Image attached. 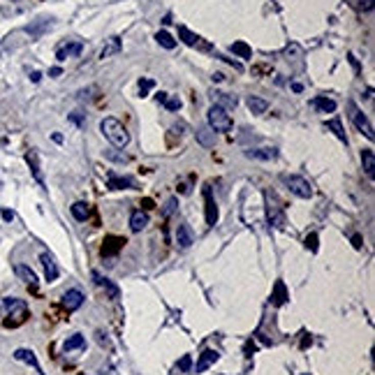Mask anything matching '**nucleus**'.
<instances>
[{"label": "nucleus", "instance_id": "obj_1", "mask_svg": "<svg viewBox=\"0 0 375 375\" xmlns=\"http://www.w3.org/2000/svg\"><path fill=\"white\" fill-rule=\"evenodd\" d=\"M0 308L5 310V320H3V324H5L7 329H16V327H21L26 320H28V306H26L23 299L7 296V299H3Z\"/></svg>", "mask_w": 375, "mask_h": 375}, {"label": "nucleus", "instance_id": "obj_2", "mask_svg": "<svg viewBox=\"0 0 375 375\" xmlns=\"http://www.w3.org/2000/svg\"><path fill=\"white\" fill-rule=\"evenodd\" d=\"M100 130L102 135L109 139V144L114 146V148H125V146L130 144V132L123 128V123L116 118H105L100 123Z\"/></svg>", "mask_w": 375, "mask_h": 375}, {"label": "nucleus", "instance_id": "obj_3", "mask_svg": "<svg viewBox=\"0 0 375 375\" xmlns=\"http://www.w3.org/2000/svg\"><path fill=\"white\" fill-rule=\"evenodd\" d=\"M280 181L285 183V188L292 192V195L301 197V199H310L313 197V185H310L308 179L304 176H296V174H283Z\"/></svg>", "mask_w": 375, "mask_h": 375}, {"label": "nucleus", "instance_id": "obj_4", "mask_svg": "<svg viewBox=\"0 0 375 375\" xmlns=\"http://www.w3.org/2000/svg\"><path fill=\"white\" fill-rule=\"evenodd\" d=\"M264 202H266V215H269V222L276 227V230H285V225H287L285 213H283V206H280V202L276 199L273 192L266 190Z\"/></svg>", "mask_w": 375, "mask_h": 375}, {"label": "nucleus", "instance_id": "obj_5", "mask_svg": "<svg viewBox=\"0 0 375 375\" xmlns=\"http://www.w3.org/2000/svg\"><path fill=\"white\" fill-rule=\"evenodd\" d=\"M206 116H209V128L213 132H230L232 130V116L227 114V109L213 105Z\"/></svg>", "mask_w": 375, "mask_h": 375}, {"label": "nucleus", "instance_id": "obj_6", "mask_svg": "<svg viewBox=\"0 0 375 375\" xmlns=\"http://www.w3.org/2000/svg\"><path fill=\"white\" fill-rule=\"evenodd\" d=\"M179 37L185 42L188 46H195V49H202V51H211V44L204 42L199 35H195L192 30H188L185 26H179Z\"/></svg>", "mask_w": 375, "mask_h": 375}, {"label": "nucleus", "instance_id": "obj_7", "mask_svg": "<svg viewBox=\"0 0 375 375\" xmlns=\"http://www.w3.org/2000/svg\"><path fill=\"white\" fill-rule=\"evenodd\" d=\"M350 109H352V123H355V128L361 132V135H366V139H370V141H373V128H370L368 118H366V116L361 114V111L357 109L355 105H352Z\"/></svg>", "mask_w": 375, "mask_h": 375}, {"label": "nucleus", "instance_id": "obj_8", "mask_svg": "<svg viewBox=\"0 0 375 375\" xmlns=\"http://www.w3.org/2000/svg\"><path fill=\"white\" fill-rule=\"evenodd\" d=\"M81 51H84V44L81 42H65V44H60L58 49H56V58L63 63V60H67V58H74V56H79Z\"/></svg>", "mask_w": 375, "mask_h": 375}, {"label": "nucleus", "instance_id": "obj_9", "mask_svg": "<svg viewBox=\"0 0 375 375\" xmlns=\"http://www.w3.org/2000/svg\"><path fill=\"white\" fill-rule=\"evenodd\" d=\"M204 202H206V225L213 227L218 222V209H215V199L211 192V185H204Z\"/></svg>", "mask_w": 375, "mask_h": 375}, {"label": "nucleus", "instance_id": "obj_10", "mask_svg": "<svg viewBox=\"0 0 375 375\" xmlns=\"http://www.w3.org/2000/svg\"><path fill=\"white\" fill-rule=\"evenodd\" d=\"M60 304H63V308H65L67 313H72V310L81 308L84 294H81V290H67L65 294H63V299H60Z\"/></svg>", "mask_w": 375, "mask_h": 375}, {"label": "nucleus", "instance_id": "obj_11", "mask_svg": "<svg viewBox=\"0 0 375 375\" xmlns=\"http://www.w3.org/2000/svg\"><path fill=\"white\" fill-rule=\"evenodd\" d=\"M195 243V234H192V227L190 225H179V230H176V245H179L181 250H188L190 245Z\"/></svg>", "mask_w": 375, "mask_h": 375}, {"label": "nucleus", "instance_id": "obj_12", "mask_svg": "<svg viewBox=\"0 0 375 375\" xmlns=\"http://www.w3.org/2000/svg\"><path fill=\"white\" fill-rule=\"evenodd\" d=\"M14 359L23 361V364H28V366H33V368H35L40 375H44V373H42L40 361H37V357H35V352L28 350V347H19V350H14Z\"/></svg>", "mask_w": 375, "mask_h": 375}, {"label": "nucleus", "instance_id": "obj_13", "mask_svg": "<svg viewBox=\"0 0 375 375\" xmlns=\"http://www.w3.org/2000/svg\"><path fill=\"white\" fill-rule=\"evenodd\" d=\"M125 243H128V241H125L123 236H107V239H105V245H102V257L116 255L118 250H123Z\"/></svg>", "mask_w": 375, "mask_h": 375}, {"label": "nucleus", "instance_id": "obj_14", "mask_svg": "<svg viewBox=\"0 0 375 375\" xmlns=\"http://www.w3.org/2000/svg\"><path fill=\"white\" fill-rule=\"evenodd\" d=\"M90 276H93V280H95V285L105 287V290H107V294H109V299H118V296H120V290L114 285V283H111L109 278H105V276H102L100 271H93V273H90Z\"/></svg>", "mask_w": 375, "mask_h": 375}, {"label": "nucleus", "instance_id": "obj_15", "mask_svg": "<svg viewBox=\"0 0 375 375\" xmlns=\"http://www.w3.org/2000/svg\"><path fill=\"white\" fill-rule=\"evenodd\" d=\"M218 359H220V352H218V350H204L199 355V361H197L195 370H197V373H204V370L209 368V366H213Z\"/></svg>", "mask_w": 375, "mask_h": 375}, {"label": "nucleus", "instance_id": "obj_16", "mask_svg": "<svg viewBox=\"0 0 375 375\" xmlns=\"http://www.w3.org/2000/svg\"><path fill=\"white\" fill-rule=\"evenodd\" d=\"M211 100H213V105L222 107V109H234V107L239 105L236 97L227 95V93H220V90H211Z\"/></svg>", "mask_w": 375, "mask_h": 375}, {"label": "nucleus", "instance_id": "obj_17", "mask_svg": "<svg viewBox=\"0 0 375 375\" xmlns=\"http://www.w3.org/2000/svg\"><path fill=\"white\" fill-rule=\"evenodd\" d=\"M40 262H42V266H44L46 280H49V283H54V280L58 278V266H56V260L49 255V253H42V255H40Z\"/></svg>", "mask_w": 375, "mask_h": 375}, {"label": "nucleus", "instance_id": "obj_18", "mask_svg": "<svg viewBox=\"0 0 375 375\" xmlns=\"http://www.w3.org/2000/svg\"><path fill=\"white\" fill-rule=\"evenodd\" d=\"M245 158H250V160H276L278 151L276 148H248L245 151Z\"/></svg>", "mask_w": 375, "mask_h": 375}, {"label": "nucleus", "instance_id": "obj_19", "mask_svg": "<svg viewBox=\"0 0 375 375\" xmlns=\"http://www.w3.org/2000/svg\"><path fill=\"white\" fill-rule=\"evenodd\" d=\"M14 273L19 276V280H23L26 285L37 287V276H35V271L30 269V266H26V264H16V266H14Z\"/></svg>", "mask_w": 375, "mask_h": 375}, {"label": "nucleus", "instance_id": "obj_20", "mask_svg": "<svg viewBox=\"0 0 375 375\" xmlns=\"http://www.w3.org/2000/svg\"><path fill=\"white\" fill-rule=\"evenodd\" d=\"M107 188H111V190H123V188H135V181L128 179V176H116L114 171L109 174V183H107Z\"/></svg>", "mask_w": 375, "mask_h": 375}, {"label": "nucleus", "instance_id": "obj_21", "mask_svg": "<svg viewBox=\"0 0 375 375\" xmlns=\"http://www.w3.org/2000/svg\"><path fill=\"white\" fill-rule=\"evenodd\" d=\"M287 299H290V294H287V290H285V283L278 280V283L273 285V292H271V304H273V306H283Z\"/></svg>", "mask_w": 375, "mask_h": 375}, {"label": "nucleus", "instance_id": "obj_22", "mask_svg": "<svg viewBox=\"0 0 375 375\" xmlns=\"http://www.w3.org/2000/svg\"><path fill=\"white\" fill-rule=\"evenodd\" d=\"M146 225H148V213H146V211H132V215H130V230L132 232H141Z\"/></svg>", "mask_w": 375, "mask_h": 375}, {"label": "nucleus", "instance_id": "obj_23", "mask_svg": "<svg viewBox=\"0 0 375 375\" xmlns=\"http://www.w3.org/2000/svg\"><path fill=\"white\" fill-rule=\"evenodd\" d=\"M49 28H51V19H37L35 23L26 26V33H28L30 37H40L42 33H46Z\"/></svg>", "mask_w": 375, "mask_h": 375}, {"label": "nucleus", "instance_id": "obj_24", "mask_svg": "<svg viewBox=\"0 0 375 375\" xmlns=\"http://www.w3.org/2000/svg\"><path fill=\"white\" fill-rule=\"evenodd\" d=\"M26 162L30 165V171H33V176H35L37 183L44 185V176H42V171H40V162H37V153H35V151H28V153H26Z\"/></svg>", "mask_w": 375, "mask_h": 375}, {"label": "nucleus", "instance_id": "obj_25", "mask_svg": "<svg viewBox=\"0 0 375 375\" xmlns=\"http://www.w3.org/2000/svg\"><path fill=\"white\" fill-rule=\"evenodd\" d=\"M361 162H364L366 176L373 179V176H375V153H373V148H364V151H361Z\"/></svg>", "mask_w": 375, "mask_h": 375}, {"label": "nucleus", "instance_id": "obj_26", "mask_svg": "<svg viewBox=\"0 0 375 375\" xmlns=\"http://www.w3.org/2000/svg\"><path fill=\"white\" fill-rule=\"evenodd\" d=\"M310 105L315 107L317 111H322V114H331V111H336V102L331 100V97H327V95L315 97V100L310 102Z\"/></svg>", "mask_w": 375, "mask_h": 375}, {"label": "nucleus", "instance_id": "obj_27", "mask_svg": "<svg viewBox=\"0 0 375 375\" xmlns=\"http://www.w3.org/2000/svg\"><path fill=\"white\" fill-rule=\"evenodd\" d=\"M120 37H109V40H107V44L102 46V51H100V58L105 60V58H109V56H114V54H118L120 51Z\"/></svg>", "mask_w": 375, "mask_h": 375}, {"label": "nucleus", "instance_id": "obj_28", "mask_svg": "<svg viewBox=\"0 0 375 375\" xmlns=\"http://www.w3.org/2000/svg\"><path fill=\"white\" fill-rule=\"evenodd\" d=\"M86 347V338L81 334H72L70 338L63 343V350L65 352H72V350H84Z\"/></svg>", "mask_w": 375, "mask_h": 375}, {"label": "nucleus", "instance_id": "obj_29", "mask_svg": "<svg viewBox=\"0 0 375 375\" xmlns=\"http://www.w3.org/2000/svg\"><path fill=\"white\" fill-rule=\"evenodd\" d=\"M72 215H74V220H79V222L88 220L90 206L86 204V202H74V204H72Z\"/></svg>", "mask_w": 375, "mask_h": 375}, {"label": "nucleus", "instance_id": "obj_30", "mask_svg": "<svg viewBox=\"0 0 375 375\" xmlns=\"http://www.w3.org/2000/svg\"><path fill=\"white\" fill-rule=\"evenodd\" d=\"M248 109L253 111V114H264V111L269 109V102L262 100V97L250 95V97H248Z\"/></svg>", "mask_w": 375, "mask_h": 375}, {"label": "nucleus", "instance_id": "obj_31", "mask_svg": "<svg viewBox=\"0 0 375 375\" xmlns=\"http://www.w3.org/2000/svg\"><path fill=\"white\" fill-rule=\"evenodd\" d=\"M197 141H199L202 146H213L215 144V132L211 130V128H199V130H197Z\"/></svg>", "mask_w": 375, "mask_h": 375}, {"label": "nucleus", "instance_id": "obj_32", "mask_svg": "<svg viewBox=\"0 0 375 375\" xmlns=\"http://www.w3.org/2000/svg\"><path fill=\"white\" fill-rule=\"evenodd\" d=\"M230 51L234 56H239V58H250V56H253V49H250L245 42H234V44L230 46Z\"/></svg>", "mask_w": 375, "mask_h": 375}, {"label": "nucleus", "instance_id": "obj_33", "mask_svg": "<svg viewBox=\"0 0 375 375\" xmlns=\"http://www.w3.org/2000/svg\"><path fill=\"white\" fill-rule=\"evenodd\" d=\"M155 40H158V44H160V46H165V49H174V46H176V40L169 35V33H167V30H160V33L155 35Z\"/></svg>", "mask_w": 375, "mask_h": 375}, {"label": "nucleus", "instance_id": "obj_34", "mask_svg": "<svg viewBox=\"0 0 375 375\" xmlns=\"http://www.w3.org/2000/svg\"><path fill=\"white\" fill-rule=\"evenodd\" d=\"M190 368H192V357L190 355H183L179 364L174 366V375L176 373H190Z\"/></svg>", "mask_w": 375, "mask_h": 375}, {"label": "nucleus", "instance_id": "obj_35", "mask_svg": "<svg viewBox=\"0 0 375 375\" xmlns=\"http://www.w3.org/2000/svg\"><path fill=\"white\" fill-rule=\"evenodd\" d=\"M327 128H329V130H334V135L338 137L340 141H347V139H345V130H343V125H340V120H338V118L327 120Z\"/></svg>", "mask_w": 375, "mask_h": 375}, {"label": "nucleus", "instance_id": "obj_36", "mask_svg": "<svg viewBox=\"0 0 375 375\" xmlns=\"http://www.w3.org/2000/svg\"><path fill=\"white\" fill-rule=\"evenodd\" d=\"M176 204H179V202H176V197H169V199L165 202V209H162V215H165V218H169V215L176 211Z\"/></svg>", "mask_w": 375, "mask_h": 375}, {"label": "nucleus", "instance_id": "obj_37", "mask_svg": "<svg viewBox=\"0 0 375 375\" xmlns=\"http://www.w3.org/2000/svg\"><path fill=\"white\" fill-rule=\"evenodd\" d=\"M105 158H109V160H114V162H120V165H125V162H128V155L116 153V151H107Z\"/></svg>", "mask_w": 375, "mask_h": 375}, {"label": "nucleus", "instance_id": "obj_38", "mask_svg": "<svg viewBox=\"0 0 375 375\" xmlns=\"http://www.w3.org/2000/svg\"><path fill=\"white\" fill-rule=\"evenodd\" d=\"M165 107H167L169 111H179V109H181V100H179V97H174V95H167Z\"/></svg>", "mask_w": 375, "mask_h": 375}, {"label": "nucleus", "instance_id": "obj_39", "mask_svg": "<svg viewBox=\"0 0 375 375\" xmlns=\"http://www.w3.org/2000/svg\"><path fill=\"white\" fill-rule=\"evenodd\" d=\"M67 118H70V123H74L77 128H84V125H86V118L79 114V111H74V114H70V116H67Z\"/></svg>", "mask_w": 375, "mask_h": 375}, {"label": "nucleus", "instance_id": "obj_40", "mask_svg": "<svg viewBox=\"0 0 375 375\" xmlns=\"http://www.w3.org/2000/svg\"><path fill=\"white\" fill-rule=\"evenodd\" d=\"M306 248H310V253H317V234L306 236Z\"/></svg>", "mask_w": 375, "mask_h": 375}, {"label": "nucleus", "instance_id": "obj_41", "mask_svg": "<svg viewBox=\"0 0 375 375\" xmlns=\"http://www.w3.org/2000/svg\"><path fill=\"white\" fill-rule=\"evenodd\" d=\"M151 88H153V81H151V79H141V81H139V93H141V97H144Z\"/></svg>", "mask_w": 375, "mask_h": 375}, {"label": "nucleus", "instance_id": "obj_42", "mask_svg": "<svg viewBox=\"0 0 375 375\" xmlns=\"http://www.w3.org/2000/svg\"><path fill=\"white\" fill-rule=\"evenodd\" d=\"M218 58H220V60H225V63H230V65L234 67L236 72H241V70H243V65H241L239 60H234V58H227V56H218Z\"/></svg>", "mask_w": 375, "mask_h": 375}, {"label": "nucleus", "instance_id": "obj_43", "mask_svg": "<svg viewBox=\"0 0 375 375\" xmlns=\"http://www.w3.org/2000/svg\"><path fill=\"white\" fill-rule=\"evenodd\" d=\"M359 7L361 10H366V12H370L373 10V0H359Z\"/></svg>", "mask_w": 375, "mask_h": 375}, {"label": "nucleus", "instance_id": "obj_44", "mask_svg": "<svg viewBox=\"0 0 375 375\" xmlns=\"http://www.w3.org/2000/svg\"><path fill=\"white\" fill-rule=\"evenodd\" d=\"M0 215H3V220H7V222L14 220V213H12L10 209H3V213H0Z\"/></svg>", "mask_w": 375, "mask_h": 375}, {"label": "nucleus", "instance_id": "obj_45", "mask_svg": "<svg viewBox=\"0 0 375 375\" xmlns=\"http://www.w3.org/2000/svg\"><path fill=\"white\" fill-rule=\"evenodd\" d=\"M171 132H176V135L181 137V135L185 132V125H183V123H181V125H174V128H171Z\"/></svg>", "mask_w": 375, "mask_h": 375}, {"label": "nucleus", "instance_id": "obj_46", "mask_svg": "<svg viewBox=\"0 0 375 375\" xmlns=\"http://www.w3.org/2000/svg\"><path fill=\"white\" fill-rule=\"evenodd\" d=\"M211 79H213V81H225V74H222V72H213Z\"/></svg>", "mask_w": 375, "mask_h": 375}, {"label": "nucleus", "instance_id": "obj_47", "mask_svg": "<svg viewBox=\"0 0 375 375\" xmlns=\"http://www.w3.org/2000/svg\"><path fill=\"white\" fill-rule=\"evenodd\" d=\"M310 343H313V338H310V336H306V338L301 340V347L306 350V347H310Z\"/></svg>", "mask_w": 375, "mask_h": 375}, {"label": "nucleus", "instance_id": "obj_48", "mask_svg": "<svg viewBox=\"0 0 375 375\" xmlns=\"http://www.w3.org/2000/svg\"><path fill=\"white\" fill-rule=\"evenodd\" d=\"M350 63H352V67H355V72H359V60H357L352 54H350Z\"/></svg>", "mask_w": 375, "mask_h": 375}, {"label": "nucleus", "instance_id": "obj_49", "mask_svg": "<svg viewBox=\"0 0 375 375\" xmlns=\"http://www.w3.org/2000/svg\"><path fill=\"white\" fill-rule=\"evenodd\" d=\"M167 95H169V93H158V95H155V97H158V102H160V105H165Z\"/></svg>", "mask_w": 375, "mask_h": 375}, {"label": "nucleus", "instance_id": "obj_50", "mask_svg": "<svg viewBox=\"0 0 375 375\" xmlns=\"http://www.w3.org/2000/svg\"><path fill=\"white\" fill-rule=\"evenodd\" d=\"M352 243H355V248H361V236L359 234L352 236Z\"/></svg>", "mask_w": 375, "mask_h": 375}, {"label": "nucleus", "instance_id": "obj_51", "mask_svg": "<svg viewBox=\"0 0 375 375\" xmlns=\"http://www.w3.org/2000/svg\"><path fill=\"white\" fill-rule=\"evenodd\" d=\"M40 79H42V74H40V72H33V74H30V81H35V84H37V81H40Z\"/></svg>", "mask_w": 375, "mask_h": 375}, {"label": "nucleus", "instance_id": "obj_52", "mask_svg": "<svg viewBox=\"0 0 375 375\" xmlns=\"http://www.w3.org/2000/svg\"><path fill=\"white\" fill-rule=\"evenodd\" d=\"M292 90H294V93H301V90H304V86H301V84H292Z\"/></svg>", "mask_w": 375, "mask_h": 375}, {"label": "nucleus", "instance_id": "obj_53", "mask_svg": "<svg viewBox=\"0 0 375 375\" xmlns=\"http://www.w3.org/2000/svg\"><path fill=\"white\" fill-rule=\"evenodd\" d=\"M49 74L51 77H58L60 74V67H54V70H49Z\"/></svg>", "mask_w": 375, "mask_h": 375}, {"label": "nucleus", "instance_id": "obj_54", "mask_svg": "<svg viewBox=\"0 0 375 375\" xmlns=\"http://www.w3.org/2000/svg\"><path fill=\"white\" fill-rule=\"evenodd\" d=\"M144 209H153V202H151V199H144Z\"/></svg>", "mask_w": 375, "mask_h": 375}, {"label": "nucleus", "instance_id": "obj_55", "mask_svg": "<svg viewBox=\"0 0 375 375\" xmlns=\"http://www.w3.org/2000/svg\"><path fill=\"white\" fill-rule=\"evenodd\" d=\"M0 185H3V183H0Z\"/></svg>", "mask_w": 375, "mask_h": 375}]
</instances>
